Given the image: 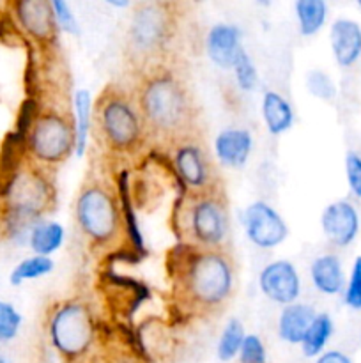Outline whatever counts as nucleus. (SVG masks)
I'll return each mask as SVG.
<instances>
[{"mask_svg": "<svg viewBox=\"0 0 361 363\" xmlns=\"http://www.w3.org/2000/svg\"><path fill=\"white\" fill-rule=\"evenodd\" d=\"M173 291L179 303L193 314L219 311L236 289L234 259L225 248L180 245L172 261Z\"/></svg>", "mask_w": 361, "mask_h": 363, "instance_id": "1", "label": "nucleus"}, {"mask_svg": "<svg viewBox=\"0 0 361 363\" xmlns=\"http://www.w3.org/2000/svg\"><path fill=\"white\" fill-rule=\"evenodd\" d=\"M133 98L147 135L172 145L197 135V108L191 89L166 64L142 73Z\"/></svg>", "mask_w": 361, "mask_h": 363, "instance_id": "2", "label": "nucleus"}, {"mask_svg": "<svg viewBox=\"0 0 361 363\" xmlns=\"http://www.w3.org/2000/svg\"><path fill=\"white\" fill-rule=\"evenodd\" d=\"M55 206V188L45 169L28 163L18 167L4 190L0 229L9 241L28 245L34 227L45 220Z\"/></svg>", "mask_w": 361, "mask_h": 363, "instance_id": "3", "label": "nucleus"}, {"mask_svg": "<svg viewBox=\"0 0 361 363\" xmlns=\"http://www.w3.org/2000/svg\"><path fill=\"white\" fill-rule=\"evenodd\" d=\"M177 4L140 2L131 14L126 38V53L130 62L145 73L163 66L170 43L176 35Z\"/></svg>", "mask_w": 361, "mask_h": 363, "instance_id": "4", "label": "nucleus"}, {"mask_svg": "<svg viewBox=\"0 0 361 363\" xmlns=\"http://www.w3.org/2000/svg\"><path fill=\"white\" fill-rule=\"evenodd\" d=\"M94 119L106 147L117 155H133L147 137L134 98L113 85L96 99Z\"/></svg>", "mask_w": 361, "mask_h": 363, "instance_id": "5", "label": "nucleus"}, {"mask_svg": "<svg viewBox=\"0 0 361 363\" xmlns=\"http://www.w3.org/2000/svg\"><path fill=\"white\" fill-rule=\"evenodd\" d=\"M74 216L78 229L92 247H112L126 233L119 199L98 181L84 184L74 202Z\"/></svg>", "mask_w": 361, "mask_h": 363, "instance_id": "6", "label": "nucleus"}, {"mask_svg": "<svg viewBox=\"0 0 361 363\" xmlns=\"http://www.w3.org/2000/svg\"><path fill=\"white\" fill-rule=\"evenodd\" d=\"M48 337L67 363L85 362L98 342L94 312L84 300L60 301L50 312Z\"/></svg>", "mask_w": 361, "mask_h": 363, "instance_id": "7", "label": "nucleus"}, {"mask_svg": "<svg viewBox=\"0 0 361 363\" xmlns=\"http://www.w3.org/2000/svg\"><path fill=\"white\" fill-rule=\"evenodd\" d=\"M30 162L41 169L57 167L74 155L76 135L69 113L57 108L38 110L25 137Z\"/></svg>", "mask_w": 361, "mask_h": 363, "instance_id": "8", "label": "nucleus"}, {"mask_svg": "<svg viewBox=\"0 0 361 363\" xmlns=\"http://www.w3.org/2000/svg\"><path fill=\"white\" fill-rule=\"evenodd\" d=\"M184 229L188 245L200 248H223L229 234V209L222 186L204 194L188 195L184 206Z\"/></svg>", "mask_w": 361, "mask_h": 363, "instance_id": "9", "label": "nucleus"}, {"mask_svg": "<svg viewBox=\"0 0 361 363\" xmlns=\"http://www.w3.org/2000/svg\"><path fill=\"white\" fill-rule=\"evenodd\" d=\"M172 162L180 183L190 190V194H204L222 186L216 176L214 163L197 135L173 144Z\"/></svg>", "mask_w": 361, "mask_h": 363, "instance_id": "10", "label": "nucleus"}, {"mask_svg": "<svg viewBox=\"0 0 361 363\" xmlns=\"http://www.w3.org/2000/svg\"><path fill=\"white\" fill-rule=\"evenodd\" d=\"M243 227L248 241L262 250L280 247L289 236V225L283 216L264 201H255L243 213Z\"/></svg>", "mask_w": 361, "mask_h": 363, "instance_id": "11", "label": "nucleus"}, {"mask_svg": "<svg viewBox=\"0 0 361 363\" xmlns=\"http://www.w3.org/2000/svg\"><path fill=\"white\" fill-rule=\"evenodd\" d=\"M21 30L39 45H53L59 27L53 14L52 0H18L11 4Z\"/></svg>", "mask_w": 361, "mask_h": 363, "instance_id": "12", "label": "nucleus"}, {"mask_svg": "<svg viewBox=\"0 0 361 363\" xmlns=\"http://www.w3.org/2000/svg\"><path fill=\"white\" fill-rule=\"evenodd\" d=\"M258 287L269 301L287 307L296 303L301 294L299 273L292 262L278 259L262 268L258 275Z\"/></svg>", "mask_w": 361, "mask_h": 363, "instance_id": "13", "label": "nucleus"}, {"mask_svg": "<svg viewBox=\"0 0 361 363\" xmlns=\"http://www.w3.org/2000/svg\"><path fill=\"white\" fill-rule=\"evenodd\" d=\"M360 213L347 199L329 202L321 213L322 233L336 248L350 247L360 234Z\"/></svg>", "mask_w": 361, "mask_h": 363, "instance_id": "14", "label": "nucleus"}, {"mask_svg": "<svg viewBox=\"0 0 361 363\" xmlns=\"http://www.w3.org/2000/svg\"><path fill=\"white\" fill-rule=\"evenodd\" d=\"M329 46L340 67H350L361 57V25L350 18H336L329 28Z\"/></svg>", "mask_w": 361, "mask_h": 363, "instance_id": "15", "label": "nucleus"}, {"mask_svg": "<svg viewBox=\"0 0 361 363\" xmlns=\"http://www.w3.org/2000/svg\"><path fill=\"white\" fill-rule=\"evenodd\" d=\"M205 50L214 66L222 69H232L237 55L243 50L239 27L232 23L212 25L205 39Z\"/></svg>", "mask_w": 361, "mask_h": 363, "instance_id": "16", "label": "nucleus"}, {"mask_svg": "<svg viewBox=\"0 0 361 363\" xmlns=\"http://www.w3.org/2000/svg\"><path fill=\"white\" fill-rule=\"evenodd\" d=\"M253 137L244 128H225L214 138V155L222 165L239 169L250 158Z\"/></svg>", "mask_w": 361, "mask_h": 363, "instance_id": "17", "label": "nucleus"}, {"mask_svg": "<svg viewBox=\"0 0 361 363\" xmlns=\"http://www.w3.org/2000/svg\"><path fill=\"white\" fill-rule=\"evenodd\" d=\"M310 279L315 289L326 296H336L345 289V272L336 254H322L310 266Z\"/></svg>", "mask_w": 361, "mask_h": 363, "instance_id": "18", "label": "nucleus"}, {"mask_svg": "<svg viewBox=\"0 0 361 363\" xmlns=\"http://www.w3.org/2000/svg\"><path fill=\"white\" fill-rule=\"evenodd\" d=\"M315 308L306 303H292L282 308L278 318V337L290 346H301L308 328L314 323Z\"/></svg>", "mask_w": 361, "mask_h": 363, "instance_id": "19", "label": "nucleus"}, {"mask_svg": "<svg viewBox=\"0 0 361 363\" xmlns=\"http://www.w3.org/2000/svg\"><path fill=\"white\" fill-rule=\"evenodd\" d=\"M262 119L271 135L280 137L294 126V110L290 103L276 91H265L262 96Z\"/></svg>", "mask_w": 361, "mask_h": 363, "instance_id": "20", "label": "nucleus"}, {"mask_svg": "<svg viewBox=\"0 0 361 363\" xmlns=\"http://www.w3.org/2000/svg\"><path fill=\"white\" fill-rule=\"evenodd\" d=\"M74 135H76V147H74V155L84 156L85 149H87L88 133H91L92 117H94V99H92L91 91L87 89H80L74 94Z\"/></svg>", "mask_w": 361, "mask_h": 363, "instance_id": "21", "label": "nucleus"}, {"mask_svg": "<svg viewBox=\"0 0 361 363\" xmlns=\"http://www.w3.org/2000/svg\"><path fill=\"white\" fill-rule=\"evenodd\" d=\"M64 236H66V230H64L62 223L59 222H46L42 220L41 223L34 227V230L30 233L28 238V248L34 252V255H45L50 257L52 254H55L64 243Z\"/></svg>", "mask_w": 361, "mask_h": 363, "instance_id": "22", "label": "nucleus"}, {"mask_svg": "<svg viewBox=\"0 0 361 363\" xmlns=\"http://www.w3.org/2000/svg\"><path fill=\"white\" fill-rule=\"evenodd\" d=\"M299 34L304 38L319 34L328 20V4L324 0H297L294 4Z\"/></svg>", "mask_w": 361, "mask_h": 363, "instance_id": "23", "label": "nucleus"}, {"mask_svg": "<svg viewBox=\"0 0 361 363\" xmlns=\"http://www.w3.org/2000/svg\"><path fill=\"white\" fill-rule=\"evenodd\" d=\"M333 332H335V325H333L331 315L326 314V312H317L314 323L310 325L303 342H301V351H303L304 357L317 358L319 354L324 353L329 339L333 337Z\"/></svg>", "mask_w": 361, "mask_h": 363, "instance_id": "24", "label": "nucleus"}, {"mask_svg": "<svg viewBox=\"0 0 361 363\" xmlns=\"http://www.w3.org/2000/svg\"><path fill=\"white\" fill-rule=\"evenodd\" d=\"M53 268H55V262H53L52 257L30 255V257L23 259V261L14 266L9 275V282L11 286L18 287L23 282H27V280H35L50 275L53 272Z\"/></svg>", "mask_w": 361, "mask_h": 363, "instance_id": "25", "label": "nucleus"}, {"mask_svg": "<svg viewBox=\"0 0 361 363\" xmlns=\"http://www.w3.org/2000/svg\"><path fill=\"white\" fill-rule=\"evenodd\" d=\"M246 333H244V326L239 319L232 318L227 321L225 328H223L222 335H219L218 347H216V354H218L219 362H232L234 358L239 357V351L243 347Z\"/></svg>", "mask_w": 361, "mask_h": 363, "instance_id": "26", "label": "nucleus"}, {"mask_svg": "<svg viewBox=\"0 0 361 363\" xmlns=\"http://www.w3.org/2000/svg\"><path fill=\"white\" fill-rule=\"evenodd\" d=\"M232 71L239 89H243V91L246 92H251L257 89L258 85L257 67H255L253 60H251V57L248 55V52L244 48L241 50L239 55H237L236 62H234L232 66Z\"/></svg>", "mask_w": 361, "mask_h": 363, "instance_id": "27", "label": "nucleus"}, {"mask_svg": "<svg viewBox=\"0 0 361 363\" xmlns=\"http://www.w3.org/2000/svg\"><path fill=\"white\" fill-rule=\"evenodd\" d=\"M21 323H23V318L16 311V307L7 301H0V344H7L16 339Z\"/></svg>", "mask_w": 361, "mask_h": 363, "instance_id": "28", "label": "nucleus"}, {"mask_svg": "<svg viewBox=\"0 0 361 363\" xmlns=\"http://www.w3.org/2000/svg\"><path fill=\"white\" fill-rule=\"evenodd\" d=\"M306 89L314 98L331 101L336 96V85L333 78L322 69H311L306 74Z\"/></svg>", "mask_w": 361, "mask_h": 363, "instance_id": "29", "label": "nucleus"}, {"mask_svg": "<svg viewBox=\"0 0 361 363\" xmlns=\"http://www.w3.org/2000/svg\"><path fill=\"white\" fill-rule=\"evenodd\" d=\"M342 296L347 307L353 311H361V255L354 259Z\"/></svg>", "mask_w": 361, "mask_h": 363, "instance_id": "30", "label": "nucleus"}, {"mask_svg": "<svg viewBox=\"0 0 361 363\" xmlns=\"http://www.w3.org/2000/svg\"><path fill=\"white\" fill-rule=\"evenodd\" d=\"M52 7H53V14H55V21L59 30L67 32V34L71 35L80 34V25H78L76 16H74L69 4L64 2V0H52Z\"/></svg>", "mask_w": 361, "mask_h": 363, "instance_id": "31", "label": "nucleus"}, {"mask_svg": "<svg viewBox=\"0 0 361 363\" xmlns=\"http://www.w3.org/2000/svg\"><path fill=\"white\" fill-rule=\"evenodd\" d=\"M239 363H268V353L260 337L246 335L239 351Z\"/></svg>", "mask_w": 361, "mask_h": 363, "instance_id": "32", "label": "nucleus"}, {"mask_svg": "<svg viewBox=\"0 0 361 363\" xmlns=\"http://www.w3.org/2000/svg\"><path fill=\"white\" fill-rule=\"evenodd\" d=\"M345 177L350 194L356 199H361V155L356 151H349L345 155Z\"/></svg>", "mask_w": 361, "mask_h": 363, "instance_id": "33", "label": "nucleus"}, {"mask_svg": "<svg viewBox=\"0 0 361 363\" xmlns=\"http://www.w3.org/2000/svg\"><path fill=\"white\" fill-rule=\"evenodd\" d=\"M315 363H354V362L353 358H350L349 354L343 353V351L329 350V351H324L322 354H319V357L315 358Z\"/></svg>", "mask_w": 361, "mask_h": 363, "instance_id": "34", "label": "nucleus"}, {"mask_svg": "<svg viewBox=\"0 0 361 363\" xmlns=\"http://www.w3.org/2000/svg\"><path fill=\"white\" fill-rule=\"evenodd\" d=\"M108 6H113V7H127V6H130V2H126V0H124V2H115V0H108Z\"/></svg>", "mask_w": 361, "mask_h": 363, "instance_id": "35", "label": "nucleus"}, {"mask_svg": "<svg viewBox=\"0 0 361 363\" xmlns=\"http://www.w3.org/2000/svg\"><path fill=\"white\" fill-rule=\"evenodd\" d=\"M0 363H11V362H9V358H7V357H4V354L0 353Z\"/></svg>", "mask_w": 361, "mask_h": 363, "instance_id": "36", "label": "nucleus"}, {"mask_svg": "<svg viewBox=\"0 0 361 363\" xmlns=\"http://www.w3.org/2000/svg\"><path fill=\"white\" fill-rule=\"evenodd\" d=\"M357 7H360V9H361V0H357Z\"/></svg>", "mask_w": 361, "mask_h": 363, "instance_id": "37", "label": "nucleus"}, {"mask_svg": "<svg viewBox=\"0 0 361 363\" xmlns=\"http://www.w3.org/2000/svg\"><path fill=\"white\" fill-rule=\"evenodd\" d=\"M115 363H126V362H115Z\"/></svg>", "mask_w": 361, "mask_h": 363, "instance_id": "38", "label": "nucleus"}]
</instances>
